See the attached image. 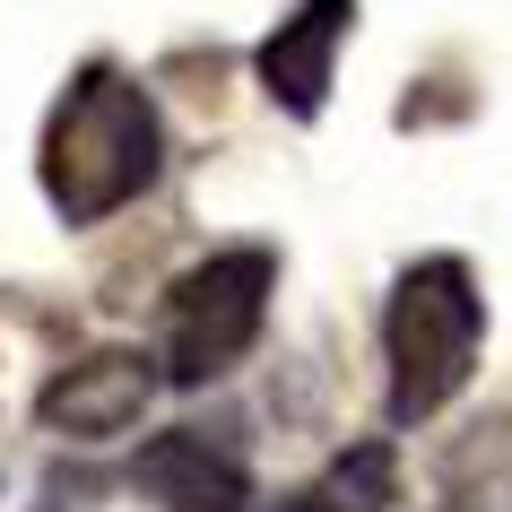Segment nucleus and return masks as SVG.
I'll use <instances>...</instances> for the list:
<instances>
[{"label":"nucleus","instance_id":"1","mask_svg":"<svg viewBox=\"0 0 512 512\" xmlns=\"http://www.w3.org/2000/svg\"><path fill=\"white\" fill-rule=\"evenodd\" d=\"M165 165V122L157 96L113 70V61H87L79 79L61 87L53 122H44V200H53L61 226H96V217L131 209L139 191L157 183Z\"/></svg>","mask_w":512,"mask_h":512},{"label":"nucleus","instance_id":"2","mask_svg":"<svg viewBox=\"0 0 512 512\" xmlns=\"http://www.w3.org/2000/svg\"><path fill=\"white\" fill-rule=\"evenodd\" d=\"M486 339V296L460 252L408 261L382 313V356H391V426H426L460 400V382L478 374Z\"/></svg>","mask_w":512,"mask_h":512},{"label":"nucleus","instance_id":"3","mask_svg":"<svg viewBox=\"0 0 512 512\" xmlns=\"http://www.w3.org/2000/svg\"><path fill=\"white\" fill-rule=\"evenodd\" d=\"M270 287H278V261L261 243H235V252H209L200 270H183L165 287V313H157V365L165 382H217L226 365L252 356L261 322H270Z\"/></svg>","mask_w":512,"mask_h":512},{"label":"nucleus","instance_id":"4","mask_svg":"<svg viewBox=\"0 0 512 512\" xmlns=\"http://www.w3.org/2000/svg\"><path fill=\"white\" fill-rule=\"evenodd\" d=\"M157 382H165L157 356L96 348V356H79V365H61V374L44 382L35 417H44V434H70V443H113V434H131L139 417H148Z\"/></svg>","mask_w":512,"mask_h":512},{"label":"nucleus","instance_id":"5","mask_svg":"<svg viewBox=\"0 0 512 512\" xmlns=\"http://www.w3.org/2000/svg\"><path fill=\"white\" fill-rule=\"evenodd\" d=\"M131 486L157 512H252V469L235 443H217L209 426H165L139 443Z\"/></svg>","mask_w":512,"mask_h":512},{"label":"nucleus","instance_id":"6","mask_svg":"<svg viewBox=\"0 0 512 512\" xmlns=\"http://www.w3.org/2000/svg\"><path fill=\"white\" fill-rule=\"evenodd\" d=\"M348 27H356V0H296V9L261 35L252 70H261V87H270L278 113H296V122L322 113V96H330V53H339V35H348Z\"/></svg>","mask_w":512,"mask_h":512},{"label":"nucleus","instance_id":"7","mask_svg":"<svg viewBox=\"0 0 512 512\" xmlns=\"http://www.w3.org/2000/svg\"><path fill=\"white\" fill-rule=\"evenodd\" d=\"M382 504H400V452L382 434H365V443H348V452L330 460L322 478L287 486V495H270V504H252V512H382Z\"/></svg>","mask_w":512,"mask_h":512}]
</instances>
